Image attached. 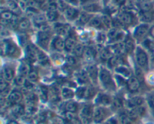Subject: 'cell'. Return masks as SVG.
I'll return each mask as SVG.
<instances>
[{
	"mask_svg": "<svg viewBox=\"0 0 154 124\" xmlns=\"http://www.w3.org/2000/svg\"><path fill=\"white\" fill-rule=\"evenodd\" d=\"M99 79L102 85L109 91L115 90V81L114 80L111 72L105 67H101L99 69Z\"/></svg>",
	"mask_w": 154,
	"mask_h": 124,
	"instance_id": "6da1fadb",
	"label": "cell"
},
{
	"mask_svg": "<svg viewBox=\"0 0 154 124\" xmlns=\"http://www.w3.org/2000/svg\"><path fill=\"white\" fill-rule=\"evenodd\" d=\"M117 19L123 26H131L136 22V16L132 11L127 10H119L117 13Z\"/></svg>",
	"mask_w": 154,
	"mask_h": 124,
	"instance_id": "7a4b0ae2",
	"label": "cell"
},
{
	"mask_svg": "<svg viewBox=\"0 0 154 124\" xmlns=\"http://www.w3.org/2000/svg\"><path fill=\"white\" fill-rule=\"evenodd\" d=\"M135 61L139 67L143 70H147L149 64V58L147 52L141 47H136L135 49Z\"/></svg>",
	"mask_w": 154,
	"mask_h": 124,
	"instance_id": "3957f363",
	"label": "cell"
},
{
	"mask_svg": "<svg viewBox=\"0 0 154 124\" xmlns=\"http://www.w3.org/2000/svg\"><path fill=\"white\" fill-rule=\"evenodd\" d=\"M17 47L15 43L10 41V40L5 39L2 41L1 43V52L2 55H13L16 53Z\"/></svg>",
	"mask_w": 154,
	"mask_h": 124,
	"instance_id": "277c9868",
	"label": "cell"
},
{
	"mask_svg": "<svg viewBox=\"0 0 154 124\" xmlns=\"http://www.w3.org/2000/svg\"><path fill=\"white\" fill-rule=\"evenodd\" d=\"M80 12L81 11H80V10L77 7L68 5L63 12V14L66 20L72 22V21H77L80 16Z\"/></svg>",
	"mask_w": 154,
	"mask_h": 124,
	"instance_id": "5b68a950",
	"label": "cell"
},
{
	"mask_svg": "<svg viewBox=\"0 0 154 124\" xmlns=\"http://www.w3.org/2000/svg\"><path fill=\"white\" fill-rule=\"evenodd\" d=\"M50 47L53 50L58 52H61L66 49V42L65 39L62 37L56 35L51 40L50 42Z\"/></svg>",
	"mask_w": 154,
	"mask_h": 124,
	"instance_id": "8992f818",
	"label": "cell"
},
{
	"mask_svg": "<svg viewBox=\"0 0 154 124\" xmlns=\"http://www.w3.org/2000/svg\"><path fill=\"white\" fill-rule=\"evenodd\" d=\"M54 31L56 35L60 37H67L71 31L69 25L62 22H54Z\"/></svg>",
	"mask_w": 154,
	"mask_h": 124,
	"instance_id": "52a82bcc",
	"label": "cell"
},
{
	"mask_svg": "<svg viewBox=\"0 0 154 124\" xmlns=\"http://www.w3.org/2000/svg\"><path fill=\"white\" fill-rule=\"evenodd\" d=\"M37 40L39 46L43 48H47L49 43L51 42V37L50 35L49 30H41L38 33Z\"/></svg>",
	"mask_w": 154,
	"mask_h": 124,
	"instance_id": "ba28073f",
	"label": "cell"
},
{
	"mask_svg": "<svg viewBox=\"0 0 154 124\" xmlns=\"http://www.w3.org/2000/svg\"><path fill=\"white\" fill-rule=\"evenodd\" d=\"M149 29H150V26L148 23H141V24L138 25L134 31L133 36L135 39L138 41H141L142 39H144V37L147 35Z\"/></svg>",
	"mask_w": 154,
	"mask_h": 124,
	"instance_id": "9c48e42d",
	"label": "cell"
},
{
	"mask_svg": "<svg viewBox=\"0 0 154 124\" xmlns=\"http://www.w3.org/2000/svg\"><path fill=\"white\" fill-rule=\"evenodd\" d=\"M107 116V111L102 106H96L93 108L92 119L95 123H100L105 120Z\"/></svg>",
	"mask_w": 154,
	"mask_h": 124,
	"instance_id": "30bf717a",
	"label": "cell"
},
{
	"mask_svg": "<svg viewBox=\"0 0 154 124\" xmlns=\"http://www.w3.org/2000/svg\"><path fill=\"white\" fill-rule=\"evenodd\" d=\"M93 108L90 105H85L80 111V120L84 124H88L92 118Z\"/></svg>",
	"mask_w": 154,
	"mask_h": 124,
	"instance_id": "8fae6325",
	"label": "cell"
},
{
	"mask_svg": "<svg viewBox=\"0 0 154 124\" xmlns=\"http://www.w3.org/2000/svg\"><path fill=\"white\" fill-rule=\"evenodd\" d=\"M86 70L88 73L90 81H92L95 84L97 83V79L99 78V69H98V67L96 64H91L86 67Z\"/></svg>",
	"mask_w": 154,
	"mask_h": 124,
	"instance_id": "7c38bea8",
	"label": "cell"
},
{
	"mask_svg": "<svg viewBox=\"0 0 154 124\" xmlns=\"http://www.w3.org/2000/svg\"><path fill=\"white\" fill-rule=\"evenodd\" d=\"M82 9L84 11H86V12L92 14L93 13H99L102 11V7L100 5L94 1H92V2H88V3L82 5Z\"/></svg>",
	"mask_w": 154,
	"mask_h": 124,
	"instance_id": "4fadbf2b",
	"label": "cell"
},
{
	"mask_svg": "<svg viewBox=\"0 0 154 124\" xmlns=\"http://www.w3.org/2000/svg\"><path fill=\"white\" fill-rule=\"evenodd\" d=\"M23 100V94L18 90H14L11 91L10 94L8 96V101L10 104H18Z\"/></svg>",
	"mask_w": 154,
	"mask_h": 124,
	"instance_id": "5bb4252c",
	"label": "cell"
},
{
	"mask_svg": "<svg viewBox=\"0 0 154 124\" xmlns=\"http://www.w3.org/2000/svg\"><path fill=\"white\" fill-rule=\"evenodd\" d=\"M2 77L7 81H14L15 78V71L10 66H5L2 70Z\"/></svg>",
	"mask_w": 154,
	"mask_h": 124,
	"instance_id": "9a60e30c",
	"label": "cell"
},
{
	"mask_svg": "<svg viewBox=\"0 0 154 124\" xmlns=\"http://www.w3.org/2000/svg\"><path fill=\"white\" fill-rule=\"evenodd\" d=\"M65 42H66V49L65 51H67L68 52H71L73 51V49L78 43L77 41V39L74 36V35H72L71 31L68 34V35L66 37V38L65 39Z\"/></svg>",
	"mask_w": 154,
	"mask_h": 124,
	"instance_id": "2e32d148",
	"label": "cell"
},
{
	"mask_svg": "<svg viewBox=\"0 0 154 124\" xmlns=\"http://www.w3.org/2000/svg\"><path fill=\"white\" fill-rule=\"evenodd\" d=\"M126 86L130 92L134 93V92L138 91L140 88V81L135 76L131 75L126 81Z\"/></svg>",
	"mask_w": 154,
	"mask_h": 124,
	"instance_id": "e0dca14e",
	"label": "cell"
},
{
	"mask_svg": "<svg viewBox=\"0 0 154 124\" xmlns=\"http://www.w3.org/2000/svg\"><path fill=\"white\" fill-rule=\"evenodd\" d=\"M87 26L90 28H92V29H97V30L102 31L105 29L104 25H103L102 20V17L100 16H93Z\"/></svg>",
	"mask_w": 154,
	"mask_h": 124,
	"instance_id": "ac0fdd59",
	"label": "cell"
},
{
	"mask_svg": "<svg viewBox=\"0 0 154 124\" xmlns=\"http://www.w3.org/2000/svg\"><path fill=\"white\" fill-rule=\"evenodd\" d=\"M97 52H98V50L96 47H92V46L86 47L84 54V58L87 61H92L96 58Z\"/></svg>",
	"mask_w": 154,
	"mask_h": 124,
	"instance_id": "d6986e66",
	"label": "cell"
},
{
	"mask_svg": "<svg viewBox=\"0 0 154 124\" xmlns=\"http://www.w3.org/2000/svg\"><path fill=\"white\" fill-rule=\"evenodd\" d=\"M123 58L122 55H113L108 60L107 64L108 67L111 69L116 68L119 65L123 64Z\"/></svg>",
	"mask_w": 154,
	"mask_h": 124,
	"instance_id": "ffe728a7",
	"label": "cell"
},
{
	"mask_svg": "<svg viewBox=\"0 0 154 124\" xmlns=\"http://www.w3.org/2000/svg\"><path fill=\"white\" fill-rule=\"evenodd\" d=\"M93 15L92 14H90V13H87L86 11H81L80 12V14L78 17V19L77 20V23L79 26H85V25H88V23L90 22V21L91 20V19L93 17Z\"/></svg>",
	"mask_w": 154,
	"mask_h": 124,
	"instance_id": "44dd1931",
	"label": "cell"
},
{
	"mask_svg": "<svg viewBox=\"0 0 154 124\" xmlns=\"http://www.w3.org/2000/svg\"><path fill=\"white\" fill-rule=\"evenodd\" d=\"M144 103V99L141 96H134V97L131 98L130 100H127L126 102V105H127L130 108H137L138 106H141Z\"/></svg>",
	"mask_w": 154,
	"mask_h": 124,
	"instance_id": "7402d4cb",
	"label": "cell"
},
{
	"mask_svg": "<svg viewBox=\"0 0 154 124\" xmlns=\"http://www.w3.org/2000/svg\"><path fill=\"white\" fill-rule=\"evenodd\" d=\"M96 102L99 104L100 106H106L108 105H110L112 102V100L108 95H106L105 94H99L97 96Z\"/></svg>",
	"mask_w": 154,
	"mask_h": 124,
	"instance_id": "603a6c76",
	"label": "cell"
},
{
	"mask_svg": "<svg viewBox=\"0 0 154 124\" xmlns=\"http://www.w3.org/2000/svg\"><path fill=\"white\" fill-rule=\"evenodd\" d=\"M76 79L77 81L80 84H85L90 80V77H89L88 73L84 69H80V70L77 72Z\"/></svg>",
	"mask_w": 154,
	"mask_h": 124,
	"instance_id": "cb8c5ba5",
	"label": "cell"
},
{
	"mask_svg": "<svg viewBox=\"0 0 154 124\" xmlns=\"http://www.w3.org/2000/svg\"><path fill=\"white\" fill-rule=\"evenodd\" d=\"M45 15L47 22H56L60 17V11L59 10H46Z\"/></svg>",
	"mask_w": 154,
	"mask_h": 124,
	"instance_id": "d4e9b609",
	"label": "cell"
},
{
	"mask_svg": "<svg viewBox=\"0 0 154 124\" xmlns=\"http://www.w3.org/2000/svg\"><path fill=\"white\" fill-rule=\"evenodd\" d=\"M123 44H124V47H125V52H127L130 53L133 51L134 49H136L134 40L130 36L125 37V40L123 41Z\"/></svg>",
	"mask_w": 154,
	"mask_h": 124,
	"instance_id": "484cf974",
	"label": "cell"
},
{
	"mask_svg": "<svg viewBox=\"0 0 154 124\" xmlns=\"http://www.w3.org/2000/svg\"><path fill=\"white\" fill-rule=\"evenodd\" d=\"M115 70L123 78H129L131 76V72L130 71L128 67H126L123 64L116 67Z\"/></svg>",
	"mask_w": 154,
	"mask_h": 124,
	"instance_id": "4316f807",
	"label": "cell"
},
{
	"mask_svg": "<svg viewBox=\"0 0 154 124\" xmlns=\"http://www.w3.org/2000/svg\"><path fill=\"white\" fill-rule=\"evenodd\" d=\"M99 58H100L101 60L103 61H105V62H107L108 60L113 55L111 51L110 50V49L107 48V47H103V48H102L99 51Z\"/></svg>",
	"mask_w": 154,
	"mask_h": 124,
	"instance_id": "83f0119b",
	"label": "cell"
},
{
	"mask_svg": "<svg viewBox=\"0 0 154 124\" xmlns=\"http://www.w3.org/2000/svg\"><path fill=\"white\" fill-rule=\"evenodd\" d=\"M75 93L73 90L68 87H65L61 89V96L64 100H71L74 97Z\"/></svg>",
	"mask_w": 154,
	"mask_h": 124,
	"instance_id": "f1b7e54d",
	"label": "cell"
},
{
	"mask_svg": "<svg viewBox=\"0 0 154 124\" xmlns=\"http://www.w3.org/2000/svg\"><path fill=\"white\" fill-rule=\"evenodd\" d=\"M37 61H38V63L41 64V65L45 66L49 64V58L47 57V55L41 52L40 49H37Z\"/></svg>",
	"mask_w": 154,
	"mask_h": 124,
	"instance_id": "f546056e",
	"label": "cell"
},
{
	"mask_svg": "<svg viewBox=\"0 0 154 124\" xmlns=\"http://www.w3.org/2000/svg\"><path fill=\"white\" fill-rule=\"evenodd\" d=\"M141 20L143 22V23H148L153 21L154 19V13L153 10L147 11V12H141V14L140 16Z\"/></svg>",
	"mask_w": 154,
	"mask_h": 124,
	"instance_id": "4dcf8cb0",
	"label": "cell"
},
{
	"mask_svg": "<svg viewBox=\"0 0 154 124\" xmlns=\"http://www.w3.org/2000/svg\"><path fill=\"white\" fill-rule=\"evenodd\" d=\"M11 113L15 117H21L26 113V110L22 106L16 104L11 108Z\"/></svg>",
	"mask_w": 154,
	"mask_h": 124,
	"instance_id": "1f68e13d",
	"label": "cell"
},
{
	"mask_svg": "<svg viewBox=\"0 0 154 124\" xmlns=\"http://www.w3.org/2000/svg\"><path fill=\"white\" fill-rule=\"evenodd\" d=\"M7 6H8V9L11 10L12 12H14L15 14L17 15V11H20L21 8L19 5V2H17L16 0H8L7 2Z\"/></svg>",
	"mask_w": 154,
	"mask_h": 124,
	"instance_id": "d6a6232c",
	"label": "cell"
},
{
	"mask_svg": "<svg viewBox=\"0 0 154 124\" xmlns=\"http://www.w3.org/2000/svg\"><path fill=\"white\" fill-rule=\"evenodd\" d=\"M85 49H86V47H85L82 43H78L76 46H75V47L74 48V49H73L72 52H73L74 56H77V57H81V56H84Z\"/></svg>",
	"mask_w": 154,
	"mask_h": 124,
	"instance_id": "836d02e7",
	"label": "cell"
},
{
	"mask_svg": "<svg viewBox=\"0 0 154 124\" xmlns=\"http://www.w3.org/2000/svg\"><path fill=\"white\" fill-rule=\"evenodd\" d=\"M29 26H30V21H29V18L23 17V18L19 20L18 28L17 29L21 31H26L29 29Z\"/></svg>",
	"mask_w": 154,
	"mask_h": 124,
	"instance_id": "e575fe53",
	"label": "cell"
},
{
	"mask_svg": "<svg viewBox=\"0 0 154 124\" xmlns=\"http://www.w3.org/2000/svg\"><path fill=\"white\" fill-rule=\"evenodd\" d=\"M66 109L67 110V112L76 113L78 110V104L76 102H74V101L69 100V101L66 102Z\"/></svg>",
	"mask_w": 154,
	"mask_h": 124,
	"instance_id": "d590c367",
	"label": "cell"
},
{
	"mask_svg": "<svg viewBox=\"0 0 154 124\" xmlns=\"http://www.w3.org/2000/svg\"><path fill=\"white\" fill-rule=\"evenodd\" d=\"M27 79H28L29 81H32V82H36L38 79V72L35 70V69H31L29 70V73L27 75Z\"/></svg>",
	"mask_w": 154,
	"mask_h": 124,
	"instance_id": "8d00e7d4",
	"label": "cell"
},
{
	"mask_svg": "<svg viewBox=\"0 0 154 124\" xmlns=\"http://www.w3.org/2000/svg\"><path fill=\"white\" fill-rule=\"evenodd\" d=\"M102 17V20L103 25L105 26V29H111L112 27V20L110 16L108 14H104L102 16H101Z\"/></svg>",
	"mask_w": 154,
	"mask_h": 124,
	"instance_id": "74e56055",
	"label": "cell"
},
{
	"mask_svg": "<svg viewBox=\"0 0 154 124\" xmlns=\"http://www.w3.org/2000/svg\"><path fill=\"white\" fill-rule=\"evenodd\" d=\"M140 8L142 12H147V11H150L153 10V5L150 2H144L141 3L140 5Z\"/></svg>",
	"mask_w": 154,
	"mask_h": 124,
	"instance_id": "f35d334b",
	"label": "cell"
},
{
	"mask_svg": "<svg viewBox=\"0 0 154 124\" xmlns=\"http://www.w3.org/2000/svg\"><path fill=\"white\" fill-rule=\"evenodd\" d=\"M86 88H87V87H84V86H80V87L78 88L76 90V92H75V95L79 99H85L86 98Z\"/></svg>",
	"mask_w": 154,
	"mask_h": 124,
	"instance_id": "ab89813d",
	"label": "cell"
},
{
	"mask_svg": "<svg viewBox=\"0 0 154 124\" xmlns=\"http://www.w3.org/2000/svg\"><path fill=\"white\" fill-rule=\"evenodd\" d=\"M119 124H131V119L127 114L122 113L119 116Z\"/></svg>",
	"mask_w": 154,
	"mask_h": 124,
	"instance_id": "60d3db41",
	"label": "cell"
},
{
	"mask_svg": "<svg viewBox=\"0 0 154 124\" xmlns=\"http://www.w3.org/2000/svg\"><path fill=\"white\" fill-rule=\"evenodd\" d=\"M27 79L25 78V76L21 75H17V76H15V79H14V82L16 85L17 86H19V87H23V85H24L25 81H26Z\"/></svg>",
	"mask_w": 154,
	"mask_h": 124,
	"instance_id": "b9f144b4",
	"label": "cell"
},
{
	"mask_svg": "<svg viewBox=\"0 0 154 124\" xmlns=\"http://www.w3.org/2000/svg\"><path fill=\"white\" fill-rule=\"evenodd\" d=\"M29 70H30V68L28 67L27 64H22L20 66V67H19V75H23L25 77H27Z\"/></svg>",
	"mask_w": 154,
	"mask_h": 124,
	"instance_id": "7bdbcfd3",
	"label": "cell"
},
{
	"mask_svg": "<svg viewBox=\"0 0 154 124\" xmlns=\"http://www.w3.org/2000/svg\"><path fill=\"white\" fill-rule=\"evenodd\" d=\"M128 116L129 117V118L131 119V120H136L139 117L138 114V111H137V108H130L129 110V112L127 113Z\"/></svg>",
	"mask_w": 154,
	"mask_h": 124,
	"instance_id": "ee69618b",
	"label": "cell"
},
{
	"mask_svg": "<svg viewBox=\"0 0 154 124\" xmlns=\"http://www.w3.org/2000/svg\"><path fill=\"white\" fill-rule=\"evenodd\" d=\"M106 40H108V35H106L104 31H99L96 35V41L99 43H104Z\"/></svg>",
	"mask_w": 154,
	"mask_h": 124,
	"instance_id": "f6af8a7d",
	"label": "cell"
},
{
	"mask_svg": "<svg viewBox=\"0 0 154 124\" xmlns=\"http://www.w3.org/2000/svg\"><path fill=\"white\" fill-rule=\"evenodd\" d=\"M23 88H24L25 91H27V92H31L35 88V84H34V82H32V81L27 79L26 81H25L24 85H23Z\"/></svg>",
	"mask_w": 154,
	"mask_h": 124,
	"instance_id": "bcb514c9",
	"label": "cell"
},
{
	"mask_svg": "<svg viewBox=\"0 0 154 124\" xmlns=\"http://www.w3.org/2000/svg\"><path fill=\"white\" fill-rule=\"evenodd\" d=\"M66 64H67L68 65L73 66L76 64L77 59L74 55H68L66 57Z\"/></svg>",
	"mask_w": 154,
	"mask_h": 124,
	"instance_id": "7dc6e473",
	"label": "cell"
},
{
	"mask_svg": "<svg viewBox=\"0 0 154 124\" xmlns=\"http://www.w3.org/2000/svg\"><path fill=\"white\" fill-rule=\"evenodd\" d=\"M111 104H112L114 108H116V109H120L123 106V101L119 98H115L114 100H112Z\"/></svg>",
	"mask_w": 154,
	"mask_h": 124,
	"instance_id": "c3c4849f",
	"label": "cell"
},
{
	"mask_svg": "<svg viewBox=\"0 0 154 124\" xmlns=\"http://www.w3.org/2000/svg\"><path fill=\"white\" fill-rule=\"evenodd\" d=\"M9 88V82L5 80L2 77H1V82H0V91L2 92L5 90Z\"/></svg>",
	"mask_w": 154,
	"mask_h": 124,
	"instance_id": "681fc988",
	"label": "cell"
},
{
	"mask_svg": "<svg viewBox=\"0 0 154 124\" xmlns=\"http://www.w3.org/2000/svg\"><path fill=\"white\" fill-rule=\"evenodd\" d=\"M135 77L139 80L140 81L144 79V75H143V71L141 67H138L135 70Z\"/></svg>",
	"mask_w": 154,
	"mask_h": 124,
	"instance_id": "f907efd6",
	"label": "cell"
},
{
	"mask_svg": "<svg viewBox=\"0 0 154 124\" xmlns=\"http://www.w3.org/2000/svg\"><path fill=\"white\" fill-rule=\"evenodd\" d=\"M95 90L93 88H86V98L85 99H90V98H92L93 96L95 95Z\"/></svg>",
	"mask_w": 154,
	"mask_h": 124,
	"instance_id": "816d5d0a",
	"label": "cell"
},
{
	"mask_svg": "<svg viewBox=\"0 0 154 124\" xmlns=\"http://www.w3.org/2000/svg\"><path fill=\"white\" fill-rule=\"evenodd\" d=\"M114 6L120 7L123 6L126 3V0H111Z\"/></svg>",
	"mask_w": 154,
	"mask_h": 124,
	"instance_id": "f5cc1de1",
	"label": "cell"
},
{
	"mask_svg": "<svg viewBox=\"0 0 154 124\" xmlns=\"http://www.w3.org/2000/svg\"><path fill=\"white\" fill-rule=\"evenodd\" d=\"M64 1L71 6L78 7L80 5L79 0H64Z\"/></svg>",
	"mask_w": 154,
	"mask_h": 124,
	"instance_id": "db71d44e",
	"label": "cell"
},
{
	"mask_svg": "<svg viewBox=\"0 0 154 124\" xmlns=\"http://www.w3.org/2000/svg\"><path fill=\"white\" fill-rule=\"evenodd\" d=\"M136 108H137V111H138V116L143 117L144 115H145V114H146V108H145L144 106H138V107H137Z\"/></svg>",
	"mask_w": 154,
	"mask_h": 124,
	"instance_id": "11a10c76",
	"label": "cell"
},
{
	"mask_svg": "<svg viewBox=\"0 0 154 124\" xmlns=\"http://www.w3.org/2000/svg\"><path fill=\"white\" fill-rule=\"evenodd\" d=\"M66 118H67L68 120H71V121L75 120V118H76V117H75V113H73V112H67V113L66 114Z\"/></svg>",
	"mask_w": 154,
	"mask_h": 124,
	"instance_id": "9f6ffc18",
	"label": "cell"
},
{
	"mask_svg": "<svg viewBox=\"0 0 154 124\" xmlns=\"http://www.w3.org/2000/svg\"><path fill=\"white\" fill-rule=\"evenodd\" d=\"M148 103H149V106L151 108H154V94L149 96V98H148Z\"/></svg>",
	"mask_w": 154,
	"mask_h": 124,
	"instance_id": "6f0895ef",
	"label": "cell"
},
{
	"mask_svg": "<svg viewBox=\"0 0 154 124\" xmlns=\"http://www.w3.org/2000/svg\"><path fill=\"white\" fill-rule=\"evenodd\" d=\"M104 124H118V121L114 118H111L108 120H107Z\"/></svg>",
	"mask_w": 154,
	"mask_h": 124,
	"instance_id": "680465c9",
	"label": "cell"
},
{
	"mask_svg": "<svg viewBox=\"0 0 154 124\" xmlns=\"http://www.w3.org/2000/svg\"><path fill=\"white\" fill-rule=\"evenodd\" d=\"M80 1V3L81 5H84L88 3V2H90L92 1H95V0H79Z\"/></svg>",
	"mask_w": 154,
	"mask_h": 124,
	"instance_id": "91938a15",
	"label": "cell"
},
{
	"mask_svg": "<svg viewBox=\"0 0 154 124\" xmlns=\"http://www.w3.org/2000/svg\"><path fill=\"white\" fill-rule=\"evenodd\" d=\"M7 124H19V123L17 122V121H15V120H10Z\"/></svg>",
	"mask_w": 154,
	"mask_h": 124,
	"instance_id": "94428289",
	"label": "cell"
},
{
	"mask_svg": "<svg viewBox=\"0 0 154 124\" xmlns=\"http://www.w3.org/2000/svg\"><path fill=\"white\" fill-rule=\"evenodd\" d=\"M110 1H111V0H102V2H103V4L105 5H106L110 2Z\"/></svg>",
	"mask_w": 154,
	"mask_h": 124,
	"instance_id": "6125c7cd",
	"label": "cell"
},
{
	"mask_svg": "<svg viewBox=\"0 0 154 124\" xmlns=\"http://www.w3.org/2000/svg\"><path fill=\"white\" fill-rule=\"evenodd\" d=\"M20 1H23V2H27L28 0H20Z\"/></svg>",
	"mask_w": 154,
	"mask_h": 124,
	"instance_id": "be15d7a7",
	"label": "cell"
}]
</instances>
